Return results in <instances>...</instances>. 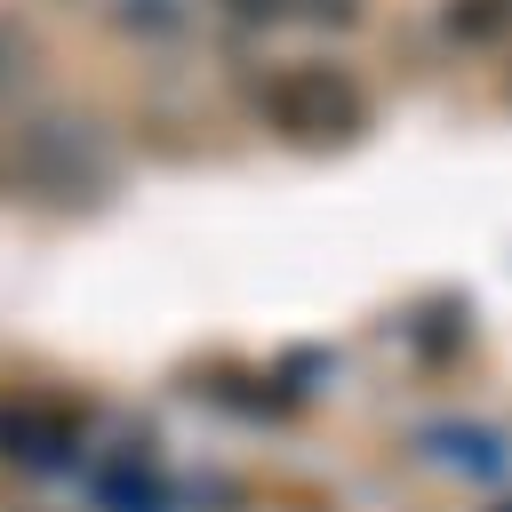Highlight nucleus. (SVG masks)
Segmentation results:
<instances>
[{
	"label": "nucleus",
	"mask_w": 512,
	"mask_h": 512,
	"mask_svg": "<svg viewBox=\"0 0 512 512\" xmlns=\"http://www.w3.org/2000/svg\"><path fill=\"white\" fill-rule=\"evenodd\" d=\"M256 112L296 152H344L368 128V88L344 64H280L256 80Z\"/></svg>",
	"instance_id": "f257e3e1"
},
{
	"label": "nucleus",
	"mask_w": 512,
	"mask_h": 512,
	"mask_svg": "<svg viewBox=\"0 0 512 512\" xmlns=\"http://www.w3.org/2000/svg\"><path fill=\"white\" fill-rule=\"evenodd\" d=\"M0 440H8L16 464H64L72 456V416H56V408H8Z\"/></svg>",
	"instance_id": "f03ea898"
},
{
	"label": "nucleus",
	"mask_w": 512,
	"mask_h": 512,
	"mask_svg": "<svg viewBox=\"0 0 512 512\" xmlns=\"http://www.w3.org/2000/svg\"><path fill=\"white\" fill-rule=\"evenodd\" d=\"M424 448H432V456H448V448H456V464H464L472 480H496V432H488V424H464V432H432Z\"/></svg>",
	"instance_id": "7ed1b4c3"
},
{
	"label": "nucleus",
	"mask_w": 512,
	"mask_h": 512,
	"mask_svg": "<svg viewBox=\"0 0 512 512\" xmlns=\"http://www.w3.org/2000/svg\"><path fill=\"white\" fill-rule=\"evenodd\" d=\"M496 24H504V0H448V40H496Z\"/></svg>",
	"instance_id": "20e7f679"
},
{
	"label": "nucleus",
	"mask_w": 512,
	"mask_h": 512,
	"mask_svg": "<svg viewBox=\"0 0 512 512\" xmlns=\"http://www.w3.org/2000/svg\"><path fill=\"white\" fill-rule=\"evenodd\" d=\"M224 8H232V16H248V24H272V16H288L296 0H224Z\"/></svg>",
	"instance_id": "39448f33"
},
{
	"label": "nucleus",
	"mask_w": 512,
	"mask_h": 512,
	"mask_svg": "<svg viewBox=\"0 0 512 512\" xmlns=\"http://www.w3.org/2000/svg\"><path fill=\"white\" fill-rule=\"evenodd\" d=\"M8 56H16V40H8V32H0V88H8V72H16V64H8Z\"/></svg>",
	"instance_id": "423d86ee"
}]
</instances>
